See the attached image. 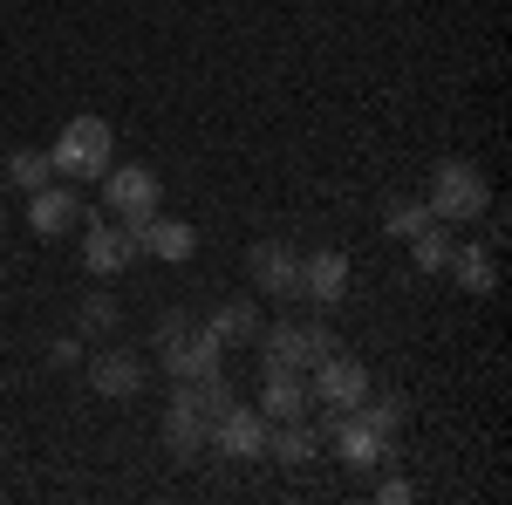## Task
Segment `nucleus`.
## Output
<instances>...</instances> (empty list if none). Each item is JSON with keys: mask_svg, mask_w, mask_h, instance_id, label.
I'll list each match as a JSON object with an SVG mask.
<instances>
[{"mask_svg": "<svg viewBox=\"0 0 512 505\" xmlns=\"http://www.w3.org/2000/svg\"><path fill=\"white\" fill-rule=\"evenodd\" d=\"M48 164H55L62 185H96L117 164V130L103 117H69L55 130V144H48Z\"/></svg>", "mask_w": 512, "mask_h": 505, "instance_id": "2", "label": "nucleus"}, {"mask_svg": "<svg viewBox=\"0 0 512 505\" xmlns=\"http://www.w3.org/2000/svg\"><path fill=\"white\" fill-rule=\"evenodd\" d=\"M451 246H458V226H444V219H431L424 233L410 239V260H417V273H444V260H451Z\"/></svg>", "mask_w": 512, "mask_h": 505, "instance_id": "21", "label": "nucleus"}, {"mask_svg": "<svg viewBox=\"0 0 512 505\" xmlns=\"http://www.w3.org/2000/svg\"><path fill=\"white\" fill-rule=\"evenodd\" d=\"M76 321H82V335H110L123 321V308H117V294H82V308H76Z\"/></svg>", "mask_w": 512, "mask_h": 505, "instance_id": "24", "label": "nucleus"}, {"mask_svg": "<svg viewBox=\"0 0 512 505\" xmlns=\"http://www.w3.org/2000/svg\"><path fill=\"white\" fill-rule=\"evenodd\" d=\"M0 171H7V185H14L21 198H28V192H41V185L55 178V164H48V151H35V144H14Z\"/></svg>", "mask_w": 512, "mask_h": 505, "instance_id": "20", "label": "nucleus"}, {"mask_svg": "<svg viewBox=\"0 0 512 505\" xmlns=\"http://www.w3.org/2000/svg\"><path fill=\"white\" fill-rule=\"evenodd\" d=\"M82 219H89V205H82L76 185L48 178L41 192H28V233H35V239H69Z\"/></svg>", "mask_w": 512, "mask_h": 505, "instance_id": "10", "label": "nucleus"}, {"mask_svg": "<svg viewBox=\"0 0 512 505\" xmlns=\"http://www.w3.org/2000/svg\"><path fill=\"white\" fill-rule=\"evenodd\" d=\"M355 417L376 430V437H396V430L410 424V403H403V396H362V403H355Z\"/></svg>", "mask_w": 512, "mask_h": 505, "instance_id": "22", "label": "nucleus"}, {"mask_svg": "<svg viewBox=\"0 0 512 505\" xmlns=\"http://www.w3.org/2000/svg\"><path fill=\"white\" fill-rule=\"evenodd\" d=\"M301 294L315 308H335L349 294V253L342 246H321V253H301Z\"/></svg>", "mask_w": 512, "mask_h": 505, "instance_id": "14", "label": "nucleus"}, {"mask_svg": "<svg viewBox=\"0 0 512 505\" xmlns=\"http://www.w3.org/2000/svg\"><path fill=\"white\" fill-rule=\"evenodd\" d=\"M212 451L219 458H233V465H253V458H267V417L253 410V403H226L219 417H212Z\"/></svg>", "mask_w": 512, "mask_h": 505, "instance_id": "9", "label": "nucleus"}, {"mask_svg": "<svg viewBox=\"0 0 512 505\" xmlns=\"http://www.w3.org/2000/svg\"><path fill=\"white\" fill-rule=\"evenodd\" d=\"M48 362H55V369H76V362H82V342H76V335H62V342H48Z\"/></svg>", "mask_w": 512, "mask_h": 505, "instance_id": "26", "label": "nucleus"}, {"mask_svg": "<svg viewBox=\"0 0 512 505\" xmlns=\"http://www.w3.org/2000/svg\"><path fill=\"white\" fill-rule=\"evenodd\" d=\"M369 396V369L355 362V355H342V349H328L308 369V403H328V410H355Z\"/></svg>", "mask_w": 512, "mask_h": 505, "instance_id": "8", "label": "nucleus"}, {"mask_svg": "<svg viewBox=\"0 0 512 505\" xmlns=\"http://www.w3.org/2000/svg\"><path fill=\"white\" fill-rule=\"evenodd\" d=\"M444 273H451L465 294H499V267H492V246H485V239H458L451 260H444Z\"/></svg>", "mask_w": 512, "mask_h": 505, "instance_id": "16", "label": "nucleus"}, {"mask_svg": "<svg viewBox=\"0 0 512 505\" xmlns=\"http://www.w3.org/2000/svg\"><path fill=\"white\" fill-rule=\"evenodd\" d=\"M321 437H335V451H342V465H349L355 478H369L376 465L396 458V437H376L355 410H328V417H321Z\"/></svg>", "mask_w": 512, "mask_h": 505, "instance_id": "7", "label": "nucleus"}, {"mask_svg": "<svg viewBox=\"0 0 512 505\" xmlns=\"http://www.w3.org/2000/svg\"><path fill=\"white\" fill-rule=\"evenodd\" d=\"M267 424H287V417H308V376H294V369H267V383H260V403H253Z\"/></svg>", "mask_w": 512, "mask_h": 505, "instance_id": "15", "label": "nucleus"}, {"mask_svg": "<svg viewBox=\"0 0 512 505\" xmlns=\"http://www.w3.org/2000/svg\"><path fill=\"white\" fill-rule=\"evenodd\" d=\"M246 267H253V287H260V294H274V301H301V253H294L287 239H253Z\"/></svg>", "mask_w": 512, "mask_h": 505, "instance_id": "12", "label": "nucleus"}, {"mask_svg": "<svg viewBox=\"0 0 512 505\" xmlns=\"http://www.w3.org/2000/svg\"><path fill=\"white\" fill-rule=\"evenodd\" d=\"M328 349H342L335 342V328H321V321H287V328H267L260 335V369H294V376H308Z\"/></svg>", "mask_w": 512, "mask_h": 505, "instance_id": "6", "label": "nucleus"}, {"mask_svg": "<svg viewBox=\"0 0 512 505\" xmlns=\"http://www.w3.org/2000/svg\"><path fill=\"white\" fill-rule=\"evenodd\" d=\"M96 185H103V198H110V212L123 219V233H130V239L144 233V226L158 219V205H164V178L151 171V164H110Z\"/></svg>", "mask_w": 512, "mask_h": 505, "instance_id": "4", "label": "nucleus"}, {"mask_svg": "<svg viewBox=\"0 0 512 505\" xmlns=\"http://www.w3.org/2000/svg\"><path fill=\"white\" fill-rule=\"evenodd\" d=\"M82 267L96 273V280H117V273H130L144 253H137V239L123 233V226H103V219H82Z\"/></svg>", "mask_w": 512, "mask_h": 505, "instance_id": "11", "label": "nucleus"}, {"mask_svg": "<svg viewBox=\"0 0 512 505\" xmlns=\"http://www.w3.org/2000/svg\"><path fill=\"white\" fill-rule=\"evenodd\" d=\"M158 349H164V369H171L178 383H205V376L226 369V349L212 342V328H192L185 314H164Z\"/></svg>", "mask_w": 512, "mask_h": 505, "instance_id": "5", "label": "nucleus"}, {"mask_svg": "<svg viewBox=\"0 0 512 505\" xmlns=\"http://www.w3.org/2000/svg\"><path fill=\"white\" fill-rule=\"evenodd\" d=\"M424 205H431L444 226H472V219H485V205H492V185H485V171H478L472 157H444L431 171Z\"/></svg>", "mask_w": 512, "mask_h": 505, "instance_id": "3", "label": "nucleus"}, {"mask_svg": "<svg viewBox=\"0 0 512 505\" xmlns=\"http://www.w3.org/2000/svg\"><path fill=\"white\" fill-rule=\"evenodd\" d=\"M137 253H151V260H164V267H185V260L198 253V233L185 226V219H164L158 212V219L137 233Z\"/></svg>", "mask_w": 512, "mask_h": 505, "instance_id": "17", "label": "nucleus"}, {"mask_svg": "<svg viewBox=\"0 0 512 505\" xmlns=\"http://www.w3.org/2000/svg\"><path fill=\"white\" fill-rule=\"evenodd\" d=\"M89 389L110 396V403L144 396V355H137V349H96V355H89Z\"/></svg>", "mask_w": 512, "mask_h": 505, "instance_id": "13", "label": "nucleus"}, {"mask_svg": "<svg viewBox=\"0 0 512 505\" xmlns=\"http://www.w3.org/2000/svg\"><path fill=\"white\" fill-rule=\"evenodd\" d=\"M431 219H437V212L424 205V198H396L390 212H383V226H390V239H417L424 226H431Z\"/></svg>", "mask_w": 512, "mask_h": 505, "instance_id": "23", "label": "nucleus"}, {"mask_svg": "<svg viewBox=\"0 0 512 505\" xmlns=\"http://www.w3.org/2000/svg\"><path fill=\"white\" fill-rule=\"evenodd\" d=\"M205 328H212V342H219V349H246V342L260 335V308H253V294H233V301L212 314Z\"/></svg>", "mask_w": 512, "mask_h": 505, "instance_id": "19", "label": "nucleus"}, {"mask_svg": "<svg viewBox=\"0 0 512 505\" xmlns=\"http://www.w3.org/2000/svg\"><path fill=\"white\" fill-rule=\"evenodd\" d=\"M267 458L287 465V471L315 465V458H321V430H308V417H287V424L267 430Z\"/></svg>", "mask_w": 512, "mask_h": 505, "instance_id": "18", "label": "nucleus"}, {"mask_svg": "<svg viewBox=\"0 0 512 505\" xmlns=\"http://www.w3.org/2000/svg\"><path fill=\"white\" fill-rule=\"evenodd\" d=\"M376 499H383V505H403V499H417V485H410V478H376Z\"/></svg>", "mask_w": 512, "mask_h": 505, "instance_id": "25", "label": "nucleus"}, {"mask_svg": "<svg viewBox=\"0 0 512 505\" xmlns=\"http://www.w3.org/2000/svg\"><path fill=\"white\" fill-rule=\"evenodd\" d=\"M226 403H233L226 376H205V383H178L171 410H164V444H171V458H178V465H198V458L212 451V417H219Z\"/></svg>", "mask_w": 512, "mask_h": 505, "instance_id": "1", "label": "nucleus"}]
</instances>
